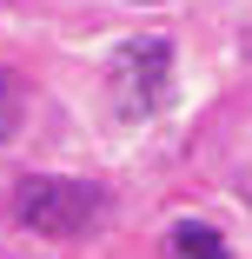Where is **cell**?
Listing matches in <instances>:
<instances>
[{"label":"cell","instance_id":"obj_1","mask_svg":"<svg viewBox=\"0 0 252 259\" xmlns=\"http://www.w3.org/2000/svg\"><path fill=\"white\" fill-rule=\"evenodd\" d=\"M99 213H107V186L93 180H67V173H40V180H20L14 193V220L40 239H80Z\"/></svg>","mask_w":252,"mask_h":259},{"label":"cell","instance_id":"obj_2","mask_svg":"<svg viewBox=\"0 0 252 259\" xmlns=\"http://www.w3.org/2000/svg\"><path fill=\"white\" fill-rule=\"evenodd\" d=\"M173 93V40H126L120 54L107 60V107L120 120H146L160 113Z\"/></svg>","mask_w":252,"mask_h":259},{"label":"cell","instance_id":"obj_3","mask_svg":"<svg viewBox=\"0 0 252 259\" xmlns=\"http://www.w3.org/2000/svg\"><path fill=\"white\" fill-rule=\"evenodd\" d=\"M173 252L179 259H226V239L213 226H199V220H179L173 226Z\"/></svg>","mask_w":252,"mask_h":259},{"label":"cell","instance_id":"obj_4","mask_svg":"<svg viewBox=\"0 0 252 259\" xmlns=\"http://www.w3.org/2000/svg\"><path fill=\"white\" fill-rule=\"evenodd\" d=\"M14 126H20V87H14V73H0V140Z\"/></svg>","mask_w":252,"mask_h":259},{"label":"cell","instance_id":"obj_5","mask_svg":"<svg viewBox=\"0 0 252 259\" xmlns=\"http://www.w3.org/2000/svg\"><path fill=\"white\" fill-rule=\"evenodd\" d=\"M133 7H160V0H133Z\"/></svg>","mask_w":252,"mask_h":259}]
</instances>
